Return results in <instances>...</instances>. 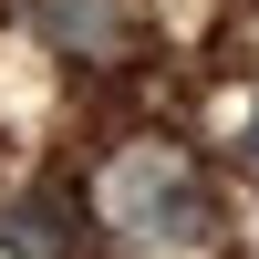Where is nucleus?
Wrapping results in <instances>:
<instances>
[{
    "label": "nucleus",
    "mask_w": 259,
    "mask_h": 259,
    "mask_svg": "<svg viewBox=\"0 0 259 259\" xmlns=\"http://www.w3.org/2000/svg\"><path fill=\"white\" fill-rule=\"evenodd\" d=\"M104 218L124 239H145V249H197L207 239V187H197V166L177 145H135L104 177Z\"/></svg>",
    "instance_id": "obj_1"
},
{
    "label": "nucleus",
    "mask_w": 259,
    "mask_h": 259,
    "mask_svg": "<svg viewBox=\"0 0 259 259\" xmlns=\"http://www.w3.org/2000/svg\"><path fill=\"white\" fill-rule=\"evenodd\" d=\"M0 249H11V259H73V207H62V197L0 207Z\"/></svg>",
    "instance_id": "obj_2"
},
{
    "label": "nucleus",
    "mask_w": 259,
    "mask_h": 259,
    "mask_svg": "<svg viewBox=\"0 0 259 259\" xmlns=\"http://www.w3.org/2000/svg\"><path fill=\"white\" fill-rule=\"evenodd\" d=\"M31 21L52 41H73V52H104V41H114V11H104V0H41Z\"/></svg>",
    "instance_id": "obj_3"
},
{
    "label": "nucleus",
    "mask_w": 259,
    "mask_h": 259,
    "mask_svg": "<svg viewBox=\"0 0 259 259\" xmlns=\"http://www.w3.org/2000/svg\"><path fill=\"white\" fill-rule=\"evenodd\" d=\"M249 166H259V114H249Z\"/></svg>",
    "instance_id": "obj_4"
}]
</instances>
